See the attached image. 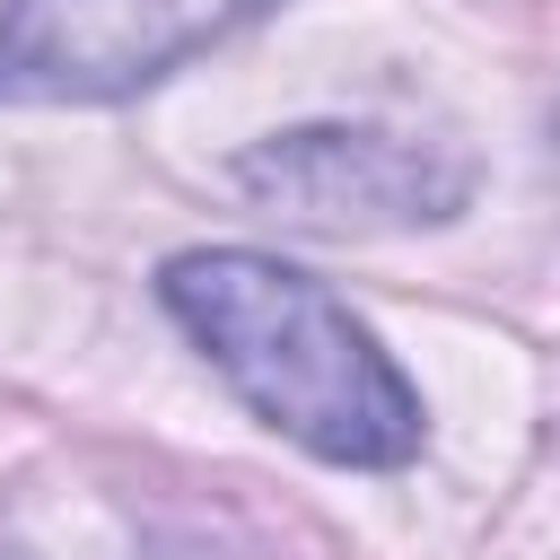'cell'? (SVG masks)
<instances>
[{"mask_svg":"<svg viewBox=\"0 0 560 560\" xmlns=\"http://www.w3.org/2000/svg\"><path fill=\"white\" fill-rule=\"evenodd\" d=\"M0 560H26V551H0Z\"/></svg>","mask_w":560,"mask_h":560,"instance_id":"4","label":"cell"},{"mask_svg":"<svg viewBox=\"0 0 560 560\" xmlns=\"http://www.w3.org/2000/svg\"><path fill=\"white\" fill-rule=\"evenodd\" d=\"M158 306L228 376V394L289 446L341 472H402L429 411L394 350L315 271L262 245H184L158 262Z\"/></svg>","mask_w":560,"mask_h":560,"instance_id":"1","label":"cell"},{"mask_svg":"<svg viewBox=\"0 0 560 560\" xmlns=\"http://www.w3.org/2000/svg\"><path fill=\"white\" fill-rule=\"evenodd\" d=\"M245 201L289 228L376 236V228H438L472 201V166L446 140L376 131V122H298L236 158Z\"/></svg>","mask_w":560,"mask_h":560,"instance_id":"3","label":"cell"},{"mask_svg":"<svg viewBox=\"0 0 560 560\" xmlns=\"http://www.w3.org/2000/svg\"><path fill=\"white\" fill-rule=\"evenodd\" d=\"M271 9L280 0H0V96L114 105L175 79Z\"/></svg>","mask_w":560,"mask_h":560,"instance_id":"2","label":"cell"}]
</instances>
